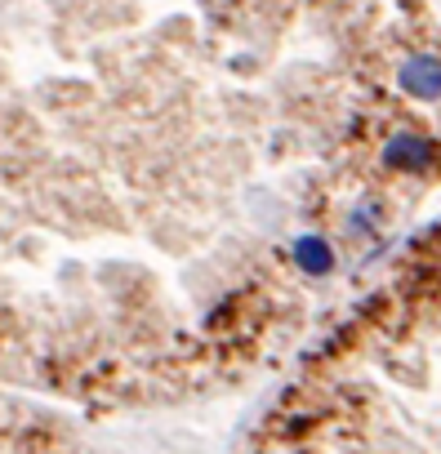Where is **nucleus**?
Masks as SVG:
<instances>
[{"instance_id":"nucleus-1","label":"nucleus","mask_w":441,"mask_h":454,"mask_svg":"<svg viewBox=\"0 0 441 454\" xmlns=\"http://www.w3.org/2000/svg\"><path fill=\"white\" fill-rule=\"evenodd\" d=\"M437 143L432 138H423V134H392L388 138V147H383V160L392 165V169H410V174H423V169H432L437 165Z\"/></svg>"},{"instance_id":"nucleus-2","label":"nucleus","mask_w":441,"mask_h":454,"mask_svg":"<svg viewBox=\"0 0 441 454\" xmlns=\"http://www.w3.org/2000/svg\"><path fill=\"white\" fill-rule=\"evenodd\" d=\"M401 90L410 94V98H423V103H432V98H441V59L437 54H410L406 63H401Z\"/></svg>"},{"instance_id":"nucleus-3","label":"nucleus","mask_w":441,"mask_h":454,"mask_svg":"<svg viewBox=\"0 0 441 454\" xmlns=\"http://www.w3.org/2000/svg\"><path fill=\"white\" fill-rule=\"evenodd\" d=\"M295 263H299L308 277H326V272L335 268V250H330V241H326V237L303 232V237L295 241Z\"/></svg>"}]
</instances>
